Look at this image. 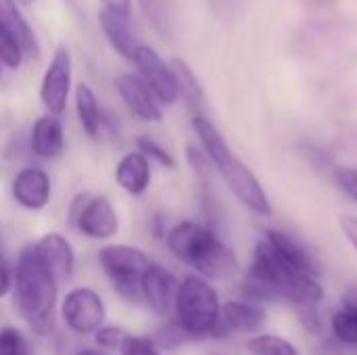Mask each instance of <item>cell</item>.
<instances>
[{
    "label": "cell",
    "instance_id": "obj_1",
    "mask_svg": "<svg viewBox=\"0 0 357 355\" xmlns=\"http://www.w3.org/2000/svg\"><path fill=\"white\" fill-rule=\"evenodd\" d=\"M243 291L257 303L282 301L291 308L318 305L324 299V287L320 285V278L293 268L266 239L255 245L243 280Z\"/></svg>",
    "mask_w": 357,
    "mask_h": 355
},
{
    "label": "cell",
    "instance_id": "obj_2",
    "mask_svg": "<svg viewBox=\"0 0 357 355\" xmlns=\"http://www.w3.org/2000/svg\"><path fill=\"white\" fill-rule=\"evenodd\" d=\"M10 293L13 308L25 326L38 337H48L54 331L59 280L42 262L36 245H29L19 253Z\"/></svg>",
    "mask_w": 357,
    "mask_h": 355
},
{
    "label": "cell",
    "instance_id": "obj_3",
    "mask_svg": "<svg viewBox=\"0 0 357 355\" xmlns=\"http://www.w3.org/2000/svg\"><path fill=\"white\" fill-rule=\"evenodd\" d=\"M192 128L205 149L207 159L215 165L232 195L253 213L270 218L272 216V205L270 199L261 186V182L255 178V174L234 155L230 144L224 140L222 132L205 117V115H195Z\"/></svg>",
    "mask_w": 357,
    "mask_h": 355
},
{
    "label": "cell",
    "instance_id": "obj_4",
    "mask_svg": "<svg viewBox=\"0 0 357 355\" xmlns=\"http://www.w3.org/2000/svg\"><path fill=\"white\" fill-rule=\"evenodd\" d=\"M167 247L176 259L207 280L232 278L238 270L234 251L207 226L180 222L167 232Z\"/></svg>",
    "mask_w": 357,
    "mask_h": 355
},
{
    "label": "cell",
    "instance_id": "obj_5",
    "mask_svg": "<svg viewBox=\"0 0 357 355\" xmlns=\"http://www.w3.org/2000/svg\"><path fill=\"white\" fill-rule=\"evenodd\" d=\"M174 320L190 339L226 335L222 328V301L211 282L203 276H186L178 285Z\"/></svg>",
    "mask_w": 357,
    "mask_h": 355
},
{
    "label": "cell",
    "instance_id": "obj_6",
    "mask_svg": "<svg viewBox=\"0 0 357 355\" xmlns=\"http://www.w3.org/2000/svg\"><path fill=\"white\" fill-rule=\"evenodd\" d=\"M98 264L105 270L109 282L128 301L140 299V280L151 266L149 255L130 245H107L98 251Z\"/></svg>",
    "mask_w": 357,
    "mask_h": 355
},
{
    "label": "cell",
    "instance_id": "obj_7",
    "mask_svg": "<svg viewBox=\"0 0 357 355\" xmlns=\"http://www.w3.org/2000/svg\"><path fill=\"white\" fill-rule=\"evenodd\" d=\"M61 320L77 337H92L107 320L102 297L90 287L71 289L61 301Z\"/></svg>",
    "mask_w": 357,
    "mask_h": 355
},
{
    "label": "cell",
    "instance_id": "obj_8",
    "mask_svg": "<svg viewBox=\"0 0 357 355\" xmlns=\"http://www.w3.org/2000/svg\"><path fill=\"white\" fill-rule=\"evenodd\" d=\"M71 222L84 236L94 241H107L119 230L117 213L107 197H75L71 205Z\"/></svg>",
    "mask_w": 357,
    "mask_h": 355
},
{
    "label": "cell",
    "instance_id": "obj_9",
    "mask_svg": "<svg viewBox=\"0 0 357 355\" xmlns=\"http://www.w3.org/2000/svg\"><path fill=\"white\" fill-rule=\"evenodd\" d=\"M132 63L138 67L140 77L144 80V84L151 88V92L161 105H174L180 98V86L174 67L167 65L153 48L138 44Z\"/></svg>",
    "mask_w": 357,
    "mask_h": 355
},
{
    "label": "cell",
    "instance_id": "obj_10",
    "mask_svg": "<svg viewBox=\"0 0 357 355\" xmlns=\"http://www.w3.org/2000/svg\"><path fill=\"white\" fill-rule=\"evenodd\" d=\"M69 90H71V52L65 46H59L42 77L40 98L52 115H61L67 107Z\"/></svg>",
    "mask_w": 357,
    "mask_h": 355
},
{
    "label": "cell",
    "instance_id": "obj_11",
    "mask_svg": "<svg viewBox=\"0 0 357 355\" xmlns=\"http://www.w3.org/2000/svg\"><path fill=\"white\" fill-rule=\"evenodd\" d=\"M178 285L180 282L167 268L151 262V266L144 270L142 280H140V299H144L151 312L167 318L174 312Z\"/></svg>",
    "mask_w": 357,
    "mask_h": 355
},
{
    "label": "cell",
    "instance_id": "obj_12",
    "mask_svg": "<svg viewBox=\"0 0 357 355\" xmlns=\"http://www.w3.org/2000/svg\"><path fill=\"white\" fill-rule=\"evenodd\" d=\"M268 322V312L253 299H230L222 305L224 333H259Z\"/></svg>",
    "mask_w": 357,
    "mask_h": 355
},
{
    "label": "cell",
    "instance_id": "obj_13",
    "mask_svg": "<svg viewBox=\"0 0 357 355\" xmlns=\"http://www.w3.org/2000/svg\"><path fill=\"white\" fill-rule=\"evenodd\" d=\"M117 90L134 115H138L144 121H159L161 119L159 100L155 98V94L151 92V88L144 84V80L140 75H134V73L119 75L117 77Z\"/></svg>",
    "mask_w": 357,
    "mask_h": 355
},
{
    "label": "cell",
    "instance_id": "obj_14",
    "mask_svg": "<svg viewBox=\"0 0 357 355\" xmlns=\"http://www.w3.org/2000/svg\"><path fill=\"white\" fill-rule=\"evenodd\" d=\"M266 241H268V243L276 249V253H278L284 262H289L293 268H297V270H301V272H305V274H312V276H316V278L322 276L324 268H322L320 259H318L303 243H299L295 236H291V234H287V232H282V230L270 228V230H266Z\"/></svg>",
    "mask_w": 357,
    "mask_h": 355
},
{
    "label": "cell",
    "instance_id": "obj_15",
    "mask_svg": "<svg viewBox=\"0 0 357 355\" xmlns=\"http://www.w3.org/2000/svg\"><path fill=\"white\" fill-rule=\"evenodd\" d=\"M13 199L29 211L44 209L50 201V180L46 172L38 167L21 169L13 180Z\"/></svg>",
    "mask_w": 357,
    "mask_h": 355
},
{
    "label": "cell",
    "instance_id": "obj_16",
    "mask_svg": "<svg viewBox=\"0 0 357 355\" xmlns=\"http://www.w3.org/2000/svg\"><path fill=\"white\" fill-rule=\"evenodd\" d=\"M36 251L40 253L42 262L46 264V268L54 274V278L61 280H69L73 276L75 270V253L69 245V241L56 232L44 234L38 243H36Z\"/></svg>",
    "mask_w": 357,
    "mask_h": 355
},
{
    "label": "cell",
    "instance_id": "obj_17",
    "mask_svg": "<svg viewBox=\"0 0 357 355\" xmlns=\"http://www.w3.org/2000/svg\"><path fill=\"white\" fill-rule=\"evenodd\" d=\"M31 151L40 159H54L63 153L65 138H63V126L61 121L50 113L42 115L33 128H31V138H29Z\"/></svg>",
    "mask_w": 357,
    "mask_h": 355
},
{
    "label": "cell",
    "instance_id": "obj_18",
    "mask_svg": "<svg viewBox=\"0 0 357 355\" xmlns=\"http://www.w3.org/2000/svg\"><path fill=\"white\" fill-rule=\"evenodd\" d=\"M115 180L117 184L138 197L142 195L149 184H151V165H149V159L144 153H128L119 163H117V169H115Z\"/></svg>",
    "mask_w": 357,
    "mask_h": 355
},
{
    "label": "cell",
    "instance_id": "obj_19",
    "mask_svg": "<svg viewBox=\"0 0 357 355\" xmlns=\"http://www.w3.org/2000/svg\"><path fill=\"white\" fill-rule=\"evenodd\" d=\"M98 23H100V27H102V31H105L109 44H111L123 59L134 61V54H136V50H138V42H136V38L132 36V31H130V27H128V19H123V17H119V15H115V13H111V10L105 8V10L98 15Z\"/></svg>",
    "mask_w": 357,
    "mask_h": 355
},
{
    "label": "cell",
    "instance_id": "obj_20",
    "mask_svg": "<svg viewBox=\"0 0 357 355\" xmlns=\"http://www.w3.org/2000/svg\"><path fill=\"white\" fill-rule=\"evenodd\" d=\"M0 21L8 27V31L15 36V40L19 42L23 54L31 56L38 52V42L36 36L29 27V23L25 21V17L21 15V10L17 8L15 0H0Z\"/></svg>",
    "mask_w": 357,
    "mask_h": 355
},
{
    "label": "cell",
    "instance_id": "obj_21",
    "mask_svg": "<svg viewBox=\"0 0 357 355\" xmlns=\"http://www.w3.org/2000/svg\"><path fill=\"white\" fill-rule=\"evenodd\" d=\"M75 109H77V117H79V123H82L84 132L90 138H98L100 121H102L98 98H96L94 90L84 82L77 84V88H75Z\"/></svg>",
    "mask_w": 357,
    "mask_h": 355
},
{
    "label": "cell",
    "instance_id": "obj_22",
    "mask_svg": "<svg viewBox=\"0 0 357 355\" xmlns=\"http://www.w3.org/2000/svg\"><path fill=\"white\" fill-rule=\"evenodd\" d=\"M172 67L176 71V80H178V86H180V96L186 98L190 109L201 111L205 107V92H203L201 82L197 80V75L192 73V69L182 59H176Z\"/></svg>",
    "mask_w": 357,
    "mask_h": 355
},
{
    "label": "cell",
    "instance_id": "obj_23",
    "mask_svg": "<svg viewBox=\"0 0 357 355\" xmlns=\"http://www.w3.org/2000/svg\"><path fill=\"white\" fill-rule=\"evenodd\" d=\"M331 328H333V335L335 339L345 345V347H351L357 349V310L356 308H347L343 305L339 312L333 314L331 318Z\"/></svg>",
    "mask_w": 357,
    "mask_h": 355
},
{
    "label": "cell",
    "instance_id": "obj_24",
    "mask_svg": "<svg viewBox=\"0 0 357 355\" xmlns=\"http://www.w3.org/2000/svg\"><path fill=\"white\" fill-rule=\"evenodd\" d=\"M253 355H301V352L284 337L278 335H257L247 343Z\"/></svg>",
    "mask_w": 357,
    "mask_h": 355
},
{
    "label": "cell",
    "instance_id": "obj_25",
    "mask_svg": "<svg viewBox=\"0 0 357 355\" xmlns=\"http://www.w3.org/2000/svg\"><path fill=\"white\" fill-rule=\"evenodd\" d=\"M0 61L8 69H17L23 61V50L8 27L0 21Z\"/></svg>",
    "mask_w": 357,
    "mask_h": 355
},
{
    "label": "cell",
    "instance_id": "obj_26",
    "mask_svg": "<svg viewBox=\"0 0 357 355\" xmlns=\"http://www.w3.org/2000/svg\"><path fill=\"white\" fill-rule=\"evenodd\" d=\"M0 355H29L23 333L15 326L0 328Z\"/></svg>",
    "mask_w": 357,
    "mask_h": 355
},
{
    "label": "cell",
    "instance_id": "obj_27",
    "mask_svg": "<svg viewBox=\"0 0 357 355\" xmlns=\"http://www.w3.org/2000/svg\"><path fill=\"white\" fill-rule=\"evenodd\" d=\"M130 333L123 328V326H119V324H102L92 337H94V343L100 347V349H105V352H113V349H119V345L123 343V339L128 337Z\"/></svg>",
    "mask_w": 357,
    "mask_h": 355
},
{
    "label": "cell",
    "instance_id": "obj_28",
    "mask_svg": "<svg viewBox=\"0 0 357 355\" xmlns=\"http://www.w3.org/2000/svg\"><path fill=\"white\" fill-rule=\"evenodd\" d=\"M117 352L119 355H163L159 345L144 335H128Z\"/></svg>",
    "mask_w": 357,
    "mask_h": 355
},
{
    "label": "cell",
    "instance_id": "obj_29",
    "mask_svg": "<svg viewBox=\"0 0 357 355\" xmlns=\"http://www.w3.org/2000/svg\"><path fill=\"white\" fill-rule=\"evenodd\" d=\"M151 339L159 345L161 352H163V349H176V347H180L184 341H188V337L184 335V331L176 324V320L169 322V324L159 326V331H157Z\"/></svg>",
    "mask_w": 357,
    "mask_h": 355
},
{
    "label": "cell",
    "instance_id": "obj_30",
    "mask_svg": "<svg viewBox=\"0 0 357 355\" xmlns=\"http://www.w3.org/2000/svg\"><path fill=\"white\" fill-rule=\"evenodd\" d=\"M299 322L303 324V328L310 333V335H322V328H324V322L320 318V312H318V305H297L293 308Z\"/></svg>",
    "mask_w": 357,
    "mask_h": 355
},
{
    "label": "cell",
    "instance_id": "obj_31",
    "mask_svg": "<svg viewBox=\"0 0 357 355\" xmlns=\"http://www.w3.org/2000/svg\"><path fill=\"white\" fill-rule=\"evenodd\" d=\"M136 144H138V151H140V153H144V155H149V157L157 159L163 167H169V169H174V167H176L174 157H172L165 149H161L155 140H151L149 136H140Z\"/></svg>",
    "mask_w": 357,
    "mask_h": 355
},
{
    "label": "cell",
    "instance_id": "obj_32",
    "mask_svg": "<svg viewBox=\"0 0 357 355\" xmlns=\"http://www.w3.org/2000/svg\"><path fill=\"white\" fill-rule=\"evenodd\" d=\"M337 182L343 192H347L354 201H357V167H339Z\"/></svg>",
    "mask_w": 357,
    "mask_h": 355
},
{
    "label": "cell",
    "instance_id": "obj_33",
    "mask_svg": "<svg viewBox=\"0 0 357 355\" xmlns=\"http://www.w3.org/2000/svg\"><path fill=\"white\" fill-rule=\"evenodd\" d=\"M339 228H341V232L345 234V239L351 243V247L357 251V216L343 213V216L339 218Z\"/></svg>",
    "mask_w": 357,
    "mask_h": 355
},
{
    "label": "cell",
    "instance_id": "obj_34",
    "mask_svg": "<svg viewBox=\"0 0 357 355\" xmlns=\"http://www.w3.org/2000/svg\"><path fill=\"white\" fill-rule=\"evenodd\" d=\"M13 291V270L0 257V299H4Z\"/></svg>",
    "mask_w": 357,
    "mask_h": 355
},
{
    "label": "cell",
    "instance_id": "obj_35",
    "mask_svg": "<svg viewBox=\"0 0 357 355\" xmlns=\"http://www.w3.org/2000/svg\"><path fill=\"white\" fill-rule=\"evenodd\" d=\"M105 8L123 17V19H130V13H132V0H102Z\"/></svg>",
    "mask_w": 357,
    "mask_h": 355
},
{
    "label": "cell",
    "instance_id": "obj_36",
    "mask_svg": "<svg viewBox=\"0 0 357 355\" xmlns=\"http://www.w3.org/2000/svg\"><path fill=\"white\" fill-rule=\"evenodd\" d=\"M343 305H347V308H356L357 310V289H349V291L343 295Z\"/></svg>",
    "mask_w": 357,
    "mask_h": 355
},
{
    "label": "cell",
    "instance_id": "obj_37",
    "mask_svg": "<svg viewBox=\"0 0 357 355\" xmlns=\"http://www.w3.org/2000/svg\"><path fill=\"white\" fill-rule=\"evenodd\" d=\"M209 2L215 6V10H224V13L234 4V0H209Z\"/></svg>",
    "mask_w": 357,
    "mask_h": 355
},
{
    "label": "cell",
    "instance_id": "obj_38",
    "mask_svg": "<svg viewBox=\"0 0 357 355\" xmlns=\"http://www.w3.org/2000/svg\"><path fill=\"white\" fill-rule=\"evenodd\" d=\"M75 355H109L105 349L100 347H88V349H79Z\"/></svg>",
    "mask_w": 357,
    "mask_h": 355
},
{
    "label": "cell",
    "instance_id": "obj_39",
    "mask_svg": "<svg viewBox=\"0 0 357 355\" xmlns=\"http://www.w3.org/2000/svg\"><path fill=\"white\" fill-rule=\"evenodd\" d=\"M19 2H21V4H31L33 0H19Z\"/></svg>",
    "mask_w": 357,
    "mask_h": 355
},
{
    "label": "cell",
    "instance_id": "obj_40",
    "mask_svg": "<svg viewBox=\"0 0 357 355\" xmlns=\"http://www.w3.org/2000/svg\"><path fill=\"white\" fill-rule=\"evenodd\" d=\"M0 77H2V61H0Z\"/></svg>",
    "mask_w": 357,
    "mask_h": 355
},
{
    "label": "cell",
    "instance_id": "obj_41",
    "mask_svg": "<svg viewBox=\"0 0 357 355\" xmlns=\"http://www.w3.org/2000/svg\"><path fill=\"white\" fill-rule=\"evenodd\" d=\"M356 352H357V349H356Z\"/></svg>",
    "mask_w": 357,
    "mask_h": 355
}]
</instances>
